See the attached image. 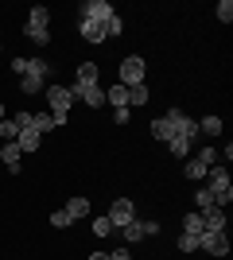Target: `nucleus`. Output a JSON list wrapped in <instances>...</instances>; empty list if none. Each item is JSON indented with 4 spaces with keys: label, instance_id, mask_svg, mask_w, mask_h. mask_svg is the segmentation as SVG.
Instances as JSON below:
<instances>
[{
    "label": "nucleus",
    "instance_id": "29",
    "mask_svg": "<svg viewBox=\"0 0 233 260\" xmlns=\"http://www.w3.org/2000/svg\"><path fill=\"white\" fill-rule=\"evenodd\" d=\"M214 12H218V20H222V23H229L233 20V0H218V8H214Z\"/></svg>",
    "mask_w": 233,
    "mask_h": 260
},
{
    "label": "nucleus",
    "instance_id": "24",
    "mask_svg": "<svg viewBox=\"0 0 233 260\" xmlns=\"http://www.w3.org/2000/svg\"><path fill=\"white\" fill-rule=\"evenodd\" d=\"M210 206H214V194H210V190H206V186H202L198 194H194V210H198V214H206V210H210Z\"/></svg>",
    "mask_w": 233,
    "mask_h": 260
},
{
    "label": "nucleus",
    "instance_id": "12",
    "mask_svg": "<svg viewBox=\"0 0 233 260\" xmlns=\"http://www.w3.org/2000/svg\"><path fill=\"white\" fill-rule=\"evenodd\" d=\"M97 78H101L97 62H82V66H78V78H74V86H97Z\"/></svg>",
    "mask_w": 233,
    "mask_h": 260
},
{
    "label": "nucleus",
    "instance_id": "28",
    "mask_svg": "<svg viewBox=\"0 0 233 260\" xmlns=\"http://www.w3.org/2000/svg\"><path fill=\"white\" fill-rule=\"evenodd\" d=\"M51 225H55V229H66V225H74V217H70L66 210H55V214H51Z\"/></svg>",
    "mask_w": 233,
    "mask_h": 260
},
{
    "label": "nucleus",
    "instance_id": "37",
    "mask_svg": "<svg viewBox=\"0 0 233 260\" xmlns=\"http://www.w3.org/2000/svg\"><path fill=\"white\" fill-rule=\"evenodd\" d=\"M89 260H109V252H93V256H89Z\"/></svg>",
    "mask_w": 233,
    "mask_h": 260
},
{
    "label": "nucleus",
    "instance_id": "3",
    "mask_svg": "<svg viewBox=\"0 0 233 260\" xmlns=\"http://www.w3.org/2000/svg\"><path fill=\"white\" fill-rule=\"evenodd\" d=\"M47 113L55 117V124H66L70 120V105H74V93H70V86H47Z\"/></svg>",
    "mask_w": 233,
    "mask_h": 260
},
{
    "label": "nucleus",
    "instance_id": "31",
    "mask_svg": "<svg viewBox=\"0 0 233 260\" xmlns=\"http://www.w3.org/2000/svg\"><path fill=\"white\" fill-rule=\"evenodd\" d=\"M198 159L206 163V167H214V163H218V148H202V152H198Z\"/></svg>",
    "mask_w": 233,
    "mask_h": 260
},
{
    "label": "nucleus",
    "instance_id": "16",
    "mask_svg": "<svg viewBox=\"0 0 233 260\" xmlns=\"http://www.w3.org/2000/svg\"><path fill=\"white\" fill-rule=\"evenodd\" d=\"M190 144H194V140H187V136H171V140H167V152L175 155V159H187V155H190Z\"/></svg>",
    "mask_w": 233,
    "mask_h": 260
},
{
    "label": "nucleus",
    "instance_id": "14",
    "mask_svg": "<svg viewBox=\"0 0 233 260\" xmlns=\"http://www.w3.org/2000/svg\"><path fill=\"white\" fill-rule=\"evenodd\" d=\"M202 225H206V229H222V233H225V210L222 206H210L206 214H202Z\"/></svg>",
    "mask_w": 233,
    "mask_h": 260
},
{
    "label": "nucleus",
    "instance_id": "38",
    "mask_svg": "<svg viewBox=\"0 0 233 260\" xmlns=\"http://www.w3.org/2000/svg\"><path fill=\"white\" fill-rule=\"evenodd\" d=\"M0 144H4V124H0Z\"/></svg>",
    "mask_w": 233,
    "mask_h": 260
},
{
    "label": "nucleus",
    "instance_id": "21",
    "mask_svg": "<svg viewBox=\"0 0 233 260\" xmlns=\"http://www.w3.org/2000/svg\"><path fill=\"white\" fill-rule=\"evenodd\" d=\"M89 233H93V237H109V233H113V221L105 214H97L93 221H89Z\"/></svg>",
    "mask_w": 233,
    "mask_h": 260
},
{
    "label": "nucleus",
    "instance_id": "1",
    "mask_svg": "<svg viewBox=\"0 0 233 260\" xmlns=\"http://www.w3.org/2000/svg\"><path fill=\"white\" fill-rule=\"evenodd\" d=\"M23 35L31 39V43H51V12L43 8V4H35L31 12H27V23H23Z\"/></svg>",
    "mask_w": 233,
    "mask_h": 260
},
{
    "label": "nucleus",
    "instance_id": "17",
    "mask_svg": "<svg viewBox=\"0 0 233 260\" xmlns=\"http://www.w3.org/2000/svg\"><path fill=\"white\" fill-rule=\"evenodd\" d=\"M121 237H124V245L144 241V221H128V225H121Z\"/></svg>",
    "mask_w": 233,
    "mask_h": 260
},
{
    "label": "nucleus",
    "instance_id": "27",
    "mask_svg": "<svg viewBox=\"0 0 233 260\" xmlns=\"http://www.w3.org/2000/svg\"><path fill=\"white\" fill-rule=\"evenodd\" d=\"M175 249H179V252H194V249H198V237H190V233H179Z\"/></svg>",
    "mask_w": 233,
    "mask_h": 260
},
{
    "label": "nucleus",
    "instance_id": "34",
    "mask_svg": "<svg viewBox=\"0 0 233 260\" xmlns=\"http://www.w3.org/2000/svg\"><path fill=\"white\" fill-rule=\"evenodd\" d=\"M128 117H132L128 109H113V120H117V124H128Z\"/></svg>",
    "mask_w": 233,
    "mask_h": 260
},
{
    "label": "nucleus",
    "instance_id": "32",
    "mask_svg": "<svg viewBox=\"0 0 233 260\" xmlns=\"http://www.w3.org/2000/svg\"><path fill=\"white\" fill-rule=\"evenodd\" d=\"M12 124H16V128H27V124H31V113H16V117H12Z\"/></svg>",
    "mask_w": 233,
    "mask_h": 260
},
{
    "label": "nucleus",
    "instance_id": "4",
    "mask_svg": "<svg viewBox=\"0 0 233 260\" xmlns=\"http://www.w3.org/2000/svg\"><path fill=\"white\" fill-rule=\"evenodd\" d=\"M198 249L210 252V256H218V260H225L229 256V237H225L222 229H202L198 233Z\"/></svg>",
    "mask_w": 233,
    "mask_h": 260
},
{
    "label": "nucleus",
    "instance_id": "36",
    "mask_svg": "<svg viewBox=\"0 0 233 260\" xmlns=\"http://www.w3.org/2000/svg\"><path fill=\"white\" fill-rule=\"evenodd\" d=\"M4 120H8V109H4V101H0V124H4Z\"/></svg>",
    "mask_w": 233,
    "mask_h": 260
},
{
    "label": "nucleus",
    "instance_id": "20",
    "mask_svg": "<svg viewBox=\"0 0 233 260\" xmlns=\"http://www.w3.org/2000/svg\"><path fill=\"white\" fill-rule=\"evenodd\" d=\"M66 214L74 217V221H78V217H89V198H70V202H66Z\"/></svg>",
    "mask_w": 233,
    "mask_h": 260
},
{
    "label": "nucleus",
    "instance_id": "19",
    "mask_svg": "<svg viewBox=\"0 0 233 260\" xmlns=\"http://www.w3.org/2000/svg\"><path fill=\"white\" fill-rule=\"evenodd\" d=\"M31 128L39 132V136H43V132L58 128V124H55V117H51V113H31Z\"/></svg>",
    "mask_w": 233,
    "mask_h": 260
},
{
    "label": "nucleus",
    "instance_id": "23",
    "mask_svg": "<svg viewBox=\"0 0 233 260\" xmlns=\"http://www.w3.org/2000/svg\"><path fill=\"white\" fill-rule=\"evenodd\" d=\"M43 82H47V78H35V74H23V78H20V89H23V93H39V89H43Z\"/></svg>",
    "mask_w": 233,
    "mask_h": 260
},
{
    "label": "nucleus",
    "instance_id": "33",
    "mask_svg": "<svg viewBox=\"0 0 233 260\" xmlns=\"http://www.w3.org/2000/svg\"><path fill=\"white\" fill-rule=\"evenodd\" d=\"M163 229H159V221H144V237H159Z\"/></svg>",
    "mask_w": 233,
    "mask_h": 260
},
{
    "label": "nucleus",
    "instance_id": "11",
    "mask_svg": "<svg viewBox=\"0 0 233 260\" xmlns=\"http://www.w3.org/2000/svg\"><path fill=\"white\" fill-rule=\"evenodd\" d=\"M152 136H155L159 144H167L171 136H175V124H171V117H167V113H163V117H155V120H152Z\"/></svg>",
    "mask_w": 233,
    "mask_h": 260
},
{
    "label": "nucleus",
    "instance_id": "26",
    "mask_svg": "<svg viewBox=\"0 0 233 260\" xmlns=\"http://www.w3.org/2000/svg\"><path fill=\"white\" fill-rule=\"evenodd\" d=\"M27 74H35V78H47V74H51V66H47L43 58H27Z\"/></svg>",
    "mask_w": 233,
    "mask_h": 260
},
{
    "label": "nucleus",
    "instance_id": "39",
    "mask_svg": "<svg viewBox=\"0 0 233 260\" xmlns=\"http://www.w3.org/2000/svg\"><path fill=\"white\" fill-rule=\"evenodd\" d=\"M0 51H4V47H0Z\"/></svg>",
    "mask_w": 233,
    "mask_h": 260
},
{
    "label": "nucleus",
    "instance_id": "9",
    "mask_svg": "<svg viewBox=\"0 0 233 260\" xmlns=\"http://www.w3.org/2000/svg\"><path fill=\"white\" fill-rule=\"evenodd\" d=\"M78 35L86 39V43H105L109 35H105V23H93V20H78Z\"/></svg>",
    "mask_w": 233,
    "mask_h": 260
},
{
    "label": "nucleus",
    "instance_id": "35",
    "mask_svg": "<svg viewBox=\"0 0 233 260\" xmlns=\"http://www.w3.org/2000/svg\"><path fill=\"white\" fill-rule=\"evenodd\" d=\"M12 70H16V74H27V58H12Z\"/></svg>",
    "mask_w": 233,
    "mask_h": 260
},
{
    "label": "nucleus",
    "instance_id": "6",
    "mask_svg": "<svg viewBox=\"0 0 233 260\" xmlns=\"http://www.w3.org/2000/svg\"><path fill=\"white\" fill-rule=\"evenodd\" d=\"M117 16L109 0H82V8H78V20H93V23H109Z\"/></svg>",
    "mask_w": 233,
    "mask_h": 260
},
{
    "label": "nucleus",
    "instance_id": "2",
    "mask_svg": "<svg viewBox=\"0 0 233 260\" xmlns=\"http://www.w3.org/2000/svg\"><path fill=\"white\" fill-rule=\"evenodd\" d=\"M206 190L214 194V206H229L233 202V183H229V171L225 167H210L206 171Z\"/></svg>",
    "mask_w": 233,
    "mask_h": 260
},
{
    "label": "nucleus",
    "instance_id": "18",
    "mask_svg": "<svg viewBox=\"0 0 233 260\" xmlns=\"http://www.w3.org/2000/svg\"><path fill=\"white\" fill-rule=\"evenodd\" d=\"M202 229H206V225H202V214H198V210H190V214L183 217V233H190V237H198Z\"/></svg>",
    "mask_w": 233,
    "mask_h": 260
},
{
    "label": "nucleus",
    "instance_id": "13",
    "mask_svg": "<svg viewBox=\"0 0 233 260\" xmlns=\"http://www.w3.org/2000/svg\"><path fill=\"white\" fill-rule=\"evenodd\" d=\"M105 105H113V109H128V89L117 82V86H109L105 89Z\"/></svg>",
    "mask_w": 233,
    "mask_h": 260
},
{
    "label": "nucleus",
    "instance_id": "5",
    "mask_svg": "<svg viewBox=\"0 0 233 260\" xmlns=\"http://www.w3.org/2000/svg\"><path fill=\"white\" fill-rule=\"evenodd\" d=\"M144 58H140V54H128V58H121V86L124 89H132V86H144Z\"/></svg>",
    "mask_w": 233,
    "mask_h": 260
},
{
    "label": "nucleus",
    "instance_id": "10",
    "mask_svg": "<svg viewBox=\"0 0 233 260\" xmlns=\"http://www.w3.org/2000/svg\"><path fill=\"white\" fill-rule=\"evenodd\" d=\"M39 140H43V136H39L31 124H27V128H20V136H16V144H20L23 155H27V152H39Z\"/></svg>",
    "mask_w": 233,
    "mask_h": 260
},
{
    "label": "nucleus",
    "instance_id": "22",
    "mask_svg": "<svg viewBox=\"0 0 233 260\" xmlns=\"http://www.w3.org/2000/svg\"><path fill=\"white\" fill-rule=\"evenodd\" d=\"M198 132H206V136H222V117H202Z\"/></svg>",
    "mask_w": 233,
    "mask_h": 260
},
{
    "label": "nucleus",
    "instance_id": "7",
    "mask_svg": "<svg viewBox=\"0 0 233 260\" xmlns=\"http://www.w3.org/2000/svg\"><path fill=\"white\" fill-rule=\"evenodd\" d=\"M113 221V229H121V225H128V221H136V206H132V198H113V206H109V214H105Z\"/></svg>",
    "mask_w": 233,
    "mask_h": 260
},
{
    "label": "nucleus",
    "instance_id": "15",
    "mask_svg": "<svg viewBox=\"0 0 233 260\" xmlns=\"http://www.w3.org/2000/svg\"><path fill=\"white\" fill-rule=\"evenodd\" d=\"M206 171H210V167H206V163H202L198 155H194V159H187V163H183V175H187L190 183H198V179H206Z\"/></svg>",
    "mask_w": 233,
    "mask_h": 260
},
{
    "label": "nucleus",
    "instance_id": "8",
    "mask_svg": "<svg viewBox=\"0 0 233 260\" xmlns=\"http://www.w3.org/2000/svg\"><path fill=\"white\" fill-rule=\"evenodd\" d=\"M0 159H4V167H8L12 175H20V171H23V167H20L23 152H20V144H16V140H4V144H0Z\"/></svg>",
    "mask_w": 233,
    "mask_h": 260
},
{
    "label": "nucleus",
    "instance_id": "30",
    "mask_svg": "<svg viewBox=\"0 0 233 260\" xmlns=\"http://www.w3.org/2000/svg\"><path fill=\"white\" fill-rule=\"evenodd\" d=\"M121 31H124V20H121V16H113V20L105 23V35L113 39V35H121Z\"/></svg>",
    "mask_w": 233,
    "mask_h": 260
},
{
    "label": "nucleus",
    "instance_id": "25",
    "mask_svg": "<svg viewBox=\"0 0 233 260\" xmlns=\"http://www.w3.org/2000/svg\"><path fill=\"white\" fill-rule=\"evenodd\" d=\"M128 105H148V86H132V89H128Z\"/></svg>",
    "mask_w": 233,
    "mask_h": 260
}]
</instances>
